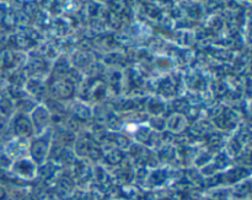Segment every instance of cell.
<instances>
[{"mask_svg": "<svg viewBox=\"0 0 252 200\" xmlns=\"http://www.w3.org/2000/svg\"><path fill=\"white\" fill-rule=\"evenodd\" d=\"M2 197H4V191H2V189L0 188V199H1Z\"/></svg>", "mask_w": 252, "mask_h": 200, "instance_id": "6da1fadb", "label": "cell"}]
</instances>
